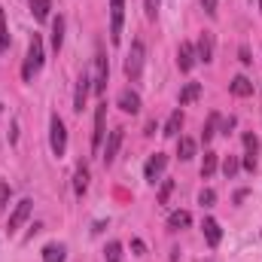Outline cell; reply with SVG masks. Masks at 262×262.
<instances>
[{"instance_id": "cell-7", "label": "cell", "mask_w": 262, "mask_h": 262, "mask_svg": "<svg viewBox=\"0 0 262 262\" xmlns=\"http://www.w3.org/2000/svg\"><path fill=\"white\" fill-rule=\"evenodd\" d=\"M244 168L247 171H256V152H259V137L253 134V131H247L244 134Z\"/></svg>"}, {"instance_id": "cell-31", "label": "cell", "mask_w": 262, "mask_h": 262, "mask_svg": "<svg viewBox=\"0 0 262 262\" xmlns=\"http://www.w3.org/2000/svg\"><path fill=\"white\" fill-rule=\"evenodd\" d=\"M9 195H12V189H9L6 183H0V213L6 210V204H9Z\"/></svg>"}, {"instance_id": "cell-23", "label": "cell", "mask_w": 262, "mask_h": 262, "mask_svg": "<svg viewBox=\"0 0 262 262\" xmlns=\"http://www.w3.org/2000/svg\"><path fill=\"white\" fill-rule=\"evenodd\" d=\"M198 95H201V82H189L183 92H180V107H186V104H192Z\"/></svg>"}, {"instance_id": "cell-28", "label": "cell", "mask_w": 262, "mask_h": 262, "mask_svg": "<svg viewBox=\"0 0 262 262\" xmlns=\"http://www.w3.org/2000/svg\"><path fill=\"white\" fill-rule=\"evenodd\" d=\"M238 168H241V162H238L235 156H229V159L223 162V174H226V177H235V174H238Z\"/></svg>"}, {"instance_id": "cell-24", "label": "cell", "mask_w": 262, "mask_h": 262, "mask_svg": "<svg viewBox=\"0 0 262 262\" xmlns=\"http://www.w3.org/2000/svg\"><path fill=\"white\" fill-rule=\"evenodd\" d=\"M177 156L186 162V159H192L195 156V140L192 137H180V146H177Z\"/></svg>"}, {"instance_id": "cell-4", "label": "cell", "mask_w": 262, "mask_h": 262, "mask_svg": "<svg viewBox=\"0 0 262 262\" xmlns=\"http://www.w3.org/2000/svg\"><path fill=\"white\" fill-rule=\"evenodd\" d=\"M122 15H125V0H110V40H122Z\"/></svg>"}, {"instance_id": "cell-5", "label": "cell", "mask_w": 262, "mask_h": 262, "mask_svg": "<svg viewBox=\"0 0 262 262\" xmlns=\"http://www.w3.org/2000/svg\"><path fill=\"white\" fill-rule=\"evenodd\" d=\"M107 73H110L107 55H104V49H98V55H95V82H92L98 95H104V89H107Z\"/></svg>"}, {"instance_id": "cell-14", "label": "cell", "mask_w": 262, "mask_h": 262, "mask_svg": "<svg viewBox=\"0 0 262 262\" xmlns=\"http://www.w3.org/2000/svg\"><path fill=\"white\" fill-rule=\"evenodd\" d=\"M122 131H125V128L110 131V140H107V149H104V162H107V165H110V162L116 159V152H119V143H122Z\"/></svg>"}, {"instance_id": "cell-11", "label": "cell", "mask_w": 262, "mask_h": 262, "mask_svg": "<svg viewBox=\"0 0 262 262\" xmlns=\"http://www.w3.org/2000/svg\"><path fill=\"white\" fill-rule=\"evenodd\" d=\"M195 49H192V43H180V49H177V67L183 70V73H189L192 67H195Z\"/></svg>"}, {"instance_id": "cell-15", "label": "cell", "mask_w": 262, "mask_h": 262, "mask_svg": "<svg viewBox=\"0 0 262 262\" xmlns=\"http://www.w3.org/2000/svg\"><path fill=\"white\" fill-rule=\"evenodd\" d=\"M229 89H232V95H238V98H250V95H253V82H250L247 76H235V79L229 82Z\"/></svg>"}, {"instance_id": "cell-27", "label": "cell", "mask_w": 262, "mask_h": 262, "mask_svg": "<svg viewBox=\"0 0 262 262\" xmlns=\"http://www.w3.org/2000/svg\"><path fill=\"white\" fill-rule=\"evenodd\" d=\"M107 262H122V244L119 241H110L107 244Z\"/></svg>"}, {"instance_id": "cell-38", "label": "cell", "mask_w": 262, "mask_h": 262, "mask_svg": "<svg viewBox=\"0 0 262 262\" xmlns=\"http://www.w3.org/2000/svg\"><path fill=\"white\" fill-rule=\"evenodd\" d=\"M0 113H3V104H0Z\"/></svg>"}, {"instance_id": "cell-36", "label": "cell", "mask_w": 262, "mask_h": 262, "mask_svg": "<svg viewBox=\"0 0 262 262\" xmlns=\"http://www.w3.org/2000/svg\"><path fill=\"white\" fill-rule=\"evenodd\" d=\"M131 250H134L137 256H143V253H146V247H143V241H137V238L131 241Z\"/></svg>"}, {"instance_id": "cell-10", "label": "cell", "mask_w": 262, "mask_h": 262, "mask_svg": "<svg viewBox=\"0 0 262 262\" xmlns=\"http://www.w3.org/2000/svg\"><path fill=\"white\" fill-rule=\"evenodd\" d=\"M89 82H92V76L82 70V73H79V79H76V92H73V110H76V113H82V107H85V98H89Z\"/></svg>"}, {"instance_id": "cell-8", "label": "cell", "mask_w": 262, "mask_h": 262, "mask_svg": "<svg viewBox=\"0 0 262 262\" xmlns=\"http://www.w3.org/2000/svg\"><path fill=\"white\" fill-rule=\"evenodd\" d=\"M165 165H168V156H165V152H152V156L146 159V168H143L146 180H149V183H156V180H159V174L165 171Z\"/></svg>"}, {"instance_id": "cell-37", "label": "cell", "mask_w": 262, "mask_h": 262, "mask_svg": "<svg viewBox=\"0 0 262 262\" xmlns=\"http://www.w3.org/2000/svg\"><path fill=\"white\" fill-rule=\"evenodd\" d=\"M259 12H262V0H259Z\"/></svg>"}, {"instance_id": "cell-22", "label": "cell", "mask_w": 262, "mask_h": 262, "mask_svg": "<svg viewBox=\"0 0 262 262\" xmlns=\"http://www.w3.org/2000/svg\"><path fill=\"white\" fill-rule=\"evenodd\" d=\"M189 223H192L189 210H174V213L168 216V226H171V229H186Z\"/></svg>"}, {"instance_id": "cell-26", "label": "cell", "mask_w": 262, "mask_h": 262, "mask_svg": "<svg viewBox=\"0 0 262 262\" xmlns=\"http://www.w3.org/2000/svg\"><path fill=\"white\" fill-rule=\"evenodd\" d=\"M216 125H220V116H216V113H210V116H207V122H204V131H201V134H204V140H210V137L216 134Z\"/></svg>"}, {"instance_id": "cell-13", "label": "cell", "mask_w": 262, "mask_h": 262, "mask_svg": "<svg viewBox=\"0 0 262 262\" xmlns=\"http://www.w3.org/2000/svg\"><path fill=\"white\" fill-rule=\"evenodd\" d=\"M119 107H122L125 113H137V110H140V95L131 92V89L119 92Z\"/></svg>"}, {"instance_id": "cell-30", "label": "cell", "mask_w": 262, "mask_h": 262, "mask_svg": "<svg viewBox=\"0 0 262 262\" xmlns=\"http://www.w3.org/2000/svg\"><path fill=\"white\" fill-rule=\"evenodd\" d=\"M216 201V192L213 189H201V195H198V204H204V207H210Z\"/></svg>"}, {"instance_id": "cell-18", "label": "cell", "mask_w": 262, "mask_h": 262, "mask_svg": "<svg viewBox=\"0 0 262 262\" xmlns=\"http://www.w3.org/2000/svg\"><path fill=\"white\" fill-rule=\"evenodd\" d=\"M61 46H64V18L58 15V18L52 21V49L61 52Z\"/></svg>"}, {"instance_id": "cell-17", "label": "cell", "mask_w": 262, "mask_h": 262, "mask_svg": "<svg viewBox=\"0 0 262 262\" xmlns=\"http://www.w3.org/2000/svg\"><path fill=\"white\" fill-rule=\"evenodd\" d=\"M64 259H67L64 244H46L43 247V262H64Z\"/></svg>"}, {"instance_id": "cell-6", "label": "cell", "mask_w": 262, "mask_h": 262, "mask_svg": "<svg viewBox=\"0 0 262 262\" xmlns=\"http://www.w3.org/2000/svg\"><path fill=\"white\" fill-rule=\"evenodd\" d=\"M104 131H107V104H98V110H95V134H92V149L95 152L101 149Z\"/></svg>"}, {"instance_id": "cell-21", "label": "cell", "mask_w": 262, "mask_h": 262, "mask_svg": "<svg viewBox=\"0 0 262 262\" xmlns=\"http://www.w3.org/2000/svg\"><path fill=\"white\" fill-rule=\"evenodd\" d=\"M28 3H31V12H34L37 21H46V18H49V9H52L49 0H28Z\"/></svg>"}, {"instance_id": "cell-35", "label": "cell", "mask_w": 262, "mask_h": 262, "mask_svg": "<svg viewBox=\"0 0 262 262\" xmlns=\"http://www.w3.org/2000/svg\"><path fill=\"white\" fill-rule=\"evenodd\" d=\"M238 58H241V64H253V58H250V52H247V46H241V52H238Z\"/></svg>"}, {"instance_id": "cell-12", "label": "cell", "mask_w": 262, "mask_h": 262, "mask_svg": "<svg viewBox=\"0 0 262 262\" xmlns=\"http://www.w3.org/2000/svg\"><path fill=\"white\" fill-rule=\"evenodd\" d=\"M198 58H201L204 64L213 61V34H210V31H204V34L198 37Z\"/></svg>"}, {"instance_id": "cell-9", "label": "cell", "mask_w": 262, "mask_h": 262, "mask_svg": "<svg viewBox=\"0 0 262 262\" xmlns=\"http://www.w3.org/2000/svg\"><path fill=\"white\" fill-rule=\"evenodd\" d=\"M31 207H34V201L31 198H21L18 204H15V210L9 213V232H15V229H21V223L31 216Z\"/></svg>"}, {"instance_id": "cell-20", "label": "cell", "mask_w": 262, "mask_h": 262, "mask_svg": "<svg viewBox=\"0 0 262 262\" xmlns=\"http://www.w3.org/2000/svg\"><path fill=\"white\" fill-rule=\"evenodd\" d=\"M180 128H183V113L174 110V113L168 116V122H165V137H177V131Z\"/></svg>"}, {"instance_id": "cell-25", "label": "cell", "mask_w": 262, "mask_h": 262, "mask_svg": "<svg viewBox=\"0 0 262 262\" xmlns=\"http://www.w3.org/2000/svg\"><path fill=\"white\" fill-rule=\"evenodd\" d=\"M213 171H216V152H204V162H201V177L207 180V177H213Z\"/></svg>"}, {"instance_id": "cell-3", "label": "cell", "mask_w": 262, "mask_h": 262, "mask_svg": "<svg viewBox=\"0 0 262 262\" xmlns=\"http://www.w3.org/2000/svg\"><path fill=\"white\" fill-rule=\"evenodd\" d=\"M143 58H146L143 40H134V43H131L128 58H125V76H128L131 82H134V79H140V73H143Z\"/></svg>"}, {"instance_id": "cell-16", "label": "cell", "mask_w": 262, "mask_h": 262, "mask_svg": "<svg viewBox=\"0 0 262 262\" xmlns=\"http://www.w3.org/2000/svg\"><path fill=\"white\" fill-rule=\"evenodd\" d=\"M201 229H204V238H207V244H210V247H216V244H220V238H223V232H220V223L207 216Z\"/></svg>"}, {"instance_id": "cell-32", "label": "cell", "mask_w": 262, "mask_h": 262, "mask_svg": "<svg viewBox=\"0 0 262 262\" xmlns=\"http://www.w3.org/2000/svg\"><path fill=\"white\" fill-rule=\"evenodd\" d=\"M171 192H174V183L168 180V183L162 186V192H159V204H168V198H171Z\"/></svg>"}, {"instance_id": "cell-33", "label": "cell", "mask_w": 262, "mask_h": 262, "mask_svg": "<svg viewBox=\"0 0 262 262\" xmlns=\"http://www.w3.org/2000/svg\"><path fill=\"white\" fill-rule=\"evenodd\" d=\"M159 12V0H146V18H156Z\"/></svg>"}, {"instance_id": "cell-19", "label": "cell", "mask_w": 262, "mask_h": 262, "mask_svg": "<svg viewBox=\"0 0 262 262\" xmlns=\"http://www.w3.org/2000/svg\"><path fill=\"white\" fill-rule=\"evenodd\" d=\"M73 189H76V195H85V189H89V168H85V165L76 168V174H73Z\"/></svg>"}, {"instance_id": "cell-1", "label": "cell", "mask_w": 262, "mask_h": 262, "mask_svg": "<svg viewBox=\"0 0 262 262\" xmlns=\"http://www.w3.org/2000/svg\"><path fill=\"white\" fill-rule=\"evenodd\" d=\"M43 67V40H40V34H34L31 37V43H28V58H25V67H21V76H25V82H31L34 79V73Z\"/></svg>"}, {"instance_id": "cell-34", "label": "cell", "mask_w": 262, "mask_h": 262, "mask_svg": "<svg viewBox=\"0 0 262 262\" xmlns=\"http://www.w3.org/2000/svg\"><path fill=\"white\" fill-rule=\"evenodd\" d=\"M201 6H204L207 15H216V0H201Z\"/></svg>"}, {"instance_id": "cell-29", "label": "cell", "mask_w": 262, "mask_h": 262, "mask_svg": "<svg viewBox=\"0 0 262 262\" xmlns=\"http://www.w3.org/2000/svg\"><path fill=\"white\" fill-rule=\"evenodd\" d=\"M9 49V31H6V18H3V9H0V52Z\"/></svg>"}, {"instance_id": "cell-2", "label": "cell", "mask_w": 262, "mask_h": 262, "mask_svg": "<svg viewBox=\"0 0 262 262\" xmlns=\"http://www.w3.org/2000/svg\"><path fill=\"white\" fill-rule=\"evenodd\" d=\"M49 146H52V152L61 159L67 152V128H64V119L55 113L52 119H49Z\"/></svg>"}]
</instances>
